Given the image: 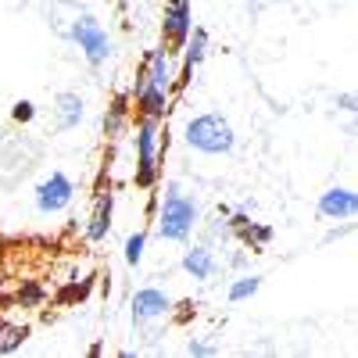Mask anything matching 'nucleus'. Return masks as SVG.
I'll use <instances>...</instances> for the list:
<instances>
[{"label": "nucleus", "mask_w": 358, "mask_h": 358, "mask_svg": "<svg viewBox=\"0 0 358 358\" xmlns=\"http://www.w3.org/2000/svg\"><path fill=\"white\" fill-rule=\"evenodd\" d=\"M194 226H197V201L179 190V183H169L165 187V201H162V212H158L162 241L183 244L187 236L194 233Z\"/></svg>", "instance_id": "nucleus-1"}, {"label": "nucleus", "mask_w": 358, "mask_h": 358, "mask_svg": "<svg viewBox=\"0 0 358 358\" xmlns=\"http://www.w3.org/2000/svg\"><path fill=\"white\" fill-rule=\"evenodd\" d=\"M187 143L194 147V151H201V155H229L233 143H236V136H233V129H229V122H226L222 115L208 111V115L190 118Z\"/></svg>", "instance_id": "nucleus-2"}, {"label": "nucleus", "mask_w": 358, "mask_h": 358, "mask_svg": "<svg viewBox=\"0 0 358 358\" xmlns=\"http://www.w3.org/2000/svg\"><path fill=\"white\" fill-rule=\"evenodd\" d=\"M158 118H136V187L151 190L158 183Z\"/></svg>", "instance_id": "nucleus-3"}, {"label": "nucleus", "mask_w": 358, "mask_h": 358, "mask_svg": "<svg viewBox=\"0 0 358 358\" xmlns=\"http://www.w3.org/2000/svg\"><path fill=\"white\" fill-rule=\"evenodd\" d=\"M69 36L79 43V50H83V57H86L90 65H104L108 57H111V36L101 29L97 18L79 15V18L72 22V29H69Z\"/></svg>", "instance_id": "nucleus-4"}, {"label": "nucleus", "mask_w": 358, "mask_h": 358, "mask_svg": "<svg viewBox=\"0 0 358 358\" xmlns=\"http://www.w3.org/2000/svg\"><path fill=\"white\" fill-rule=\"evenodd\" d=\"M76 197V183L65 176V172H50L43 183L36 187V212L40 215H54L62 212V208H69Z\"/></svg>", "instance_id": "nucleus-5"}, {"label": "nucleus", "mask_w": 358, "mask_h": 358, "mask_svg": "<svg viewBox=\"0 0 358 358\" xmlns=\"http://www.w3.org/2000/svg\"><path fill=\"white\" fill-rule=\"evenodd\" d=\"M190 29H194L190 8H165V15H162V47H165L169 57L187 47Z\"/></svg>", "instance_id": "nucleus-6"}, {"label": "nucleus", "mask_w": 358, "mask_h": 358, "mask_svg": "<svg viewBox=\"0 0 358 358\" xmlns=\"http://www.w3.org/2000/svg\"><path fill=\"white\" fill-rule=\"evenodd\" d=\"M136 83H147V86H158L165 94H172V57L165 54V47L151 50L143 57V65L136 72Z\"/></svg>", "instance_id": "nucleus-7"}, {"label": "nucleus", "mask_w": 358, "mask_h": 358, "mask_svg": "<svg viewBox=\"0 0 358 358\" xmlns=\"http://www.w3.org/2000/svg\"><path fill=\"white\" fill-rule=\"evenodd\" d=\"M169 308H172L169 294L158 290V287H143V290L133 294V322H151V319L165 315Z\"/></svg>", "instance_id": "nucleus-8"}, {"label": "nucleus", "mask_w": 358, "mask_h": 358, "mask_svg": "<svg viewBox=\"0 0 358 358\" xmlns=\"http://www.w3.org/2000/svg\"><path fill=\"white\" fill-rule=\"evenodd\" d=\"M358 212V197L344 187H330L319 197V215L322 219H351Z\"/></svg>", "instance_id": "nucleus-9"}, {"label": "nucleus", "mask_w": 358, "mask_h": 358, "mask_svg": "<svg viewBox=\"0 0 358 358\" xmlns=\"http://www.w3.org/2000/svg\"><path fill=\"white\" fill-rule=\"evenodd\" d=\"M190 33H194V43L183 47V72H179V79L172 83V90H187V86H190L194 69L201 65V57H204V50H208V33H204V29H190Z\"/></svg>", "instance_id": "nucleus-10"}, {"label": "nucleus", "mask_w": 358, "mask_h": 358, "mask_svg": "<svg viewBox=\"0 0 358 358\" xmlns=\"http://www.w3.org/2000/svg\"><path fill=\"white\" fill-rule=\"evenodd\" d=\"M111 208H115L111 190H101L97 194V208H94V219H90V226H86L90 241H104V236H108V229H111Z\"/></svg>", "instance_id": "nucleus-11"}, {"label": "nucleus", "mask_w": 358, "mask_h": 358, "mask_svg": "<svg viewBox=\"0 0 358 358\" xmlns=\"http://www.w3.org/2000/svg\"><path fill=\"white\" fill-rule=\"evenodd\" d=\"M57 129H76L83 122V101L79 94H57Z\"/></svg>", "instance_id": "nucleus-12"}, {"label": "nucleus", "mask_w": 358, "mask_h": 358, "mask_svg": "<svg viewBox=\"0 0 358 358\" xmlns=\"http://www.w3.org/2000/svg\"><path fill=\"white\" fill-rule=\"evenodd\" d=\"M183 268H187L194 280H208V276L215 273V255L208 251V248H190L183 255Z\"/></svg>", "instance_id": "nucleus-13"}, {"label": "nucleus", "mask_w": 358, "mask_h": 358, "mask_svg": "<svg viewBox=\"0 0 358 358\" xmlns=\"http://www.w3.org/2000/svg\"><path fill=\"white\" fill-rule=\"evenodd\" d=\"M25 337H29V326H4V334H0V355H11Z\"/></svg>", "instance_id": "nucleus-14"}, {"label": "nucleus", "mask_w": 358, "mask_h": 358, "mask_svg": "<svg viewBox=\"0 0 358 358\" xmlns=\"http://www.w3.org/2000/svg\"><path fill=\"white\" fill-rule=\"evenodd\" d=\"M258 287H262V280H258V276H244V280H236V283L229 287V301H244V297L258 294Z\"/></svg>", "instance_id": "nucleus-15"}, {"label": "nucleus", "mask_w": 358, "mask_h": 358, "mask_svg": "<svg viewBox=\"0 0 358 358\" xmlns=\"http://www.w3.org/2000/svg\"><path fill=\"white\" fill-rule=\"evenodd\" d=\"M143 244H147V229H136L129 241H126V262L129 265H136L143 258Z\"/></svg>", "instance_id": "nucleus-16"}, {"label": "nucleus", "mask_w": 358, "mask_h": 358, "mask_svg": "<svg viewBox=\"0 0 358 358\" xmlns=\"http://www.w3.org/2000/svg\"><path fill=\"white\" fill-rule=\"evenodd\" d=\"M122 122H126V101L118 97V101H115V108H111V115L104 118V126H108V136H115V133H118V126H122Z\"/></svg>", "instance_id": "nucleus-17"}, {"label": "nucleus", "mask_w": 358, "mask_h": 358, "mask_svg": "<svg viewBox=\"0 0 358 358\" xmlns=\"http://www.w3.org/2000/svg\"><path fill=\"white\" fill-rule=\"evenodd\" d=\"M33 115H36L33 101H18V104L11 108V118H15V122H33Z\"/></svg>", "instance_id": "nucleus-18"}, {"label": "nucleus", "mask_w": 358, "mask_h": 358, "mask_svg": "<svg viewBox=\"0 0 358 358\" xmlns=\"http://www.w3.org/2000/svg\"><path fill=\"white\" fill-rule=\"evenodd\" d=\"M187 351H190V355H197V358H201V355H215V344H204V341H190V348H187Z\"/></svg>", "instance_id": "nucleus-19"}, {"label": "nucleus", "mask_w": 358, "mask_h": 358, "mask_svg": "<svg viewBox=\"0 0 358 358\" xmlns=\"http://www.w3.org/2000/svg\"><path fill=\"white\" fill-rule=\"evenodd\" d=\"M165 8H190V0H165Z\"/></svg>", "instance_id": "nucleus-20"}, {"label": "nucleus", "mask_w": 358, "mask_h": 358, "mask_svg": "<svg viewBox=\"0 0 358 358\" xmlns=\"http://www.w3.org/2000/svg\"><path fill=\"white\" fill-rule=\"evenodd\" d=\"M0 334H4V322H0Z\"/></svg>", "instance_id": "nucleus-21"}]
</instances>
